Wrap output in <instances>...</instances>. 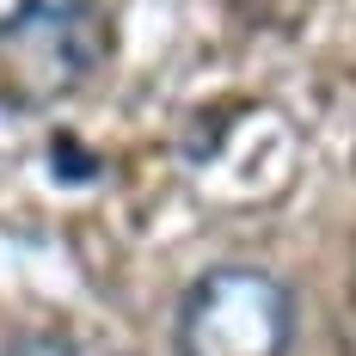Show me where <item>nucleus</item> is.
<instances>
[{
	"instance_id": "f257e3e1",
	"label": "nucleus",
	"mask_w": 356,
	"mask_h": 356,
	"mask_svg": "<svg viewBox=\"0 0 356 356\" xmlns=\"http://www.w3.org/2000/svg\"><path fill=\"white\" fill-rule=\"evenodd\" d=\"M295 295L264 264H215L178 295V356H289L295 350Z\"/></svg>"
},
{
	"instance_id": "f03ea898",
	"label": "nucleus",
	"mask_w": 356,
	"mask_h": 356,
	"mask_svg": "<svg viewBox=\"0 0 356 356\" xmlns=\"http://www.w3.org/2000/svg\"><path fill=\"white\" fill-rule=\"evenodd\" d=\"M0 43H43V49H56L62 74H74V68L92 62L86 49H74L68 37H56L49 13H43V0H0Z\"/></svg>"
},
{
	"instance_id": "7ed1b4c3",
	"label": "nucleus",
	"mask_w": 356,
	"mask_h": 356,
	"mask_svg": "<svg viewBox=\"0 0 356 356\" xmlns=\"http://www.w3.org/2000/svg\"><path fill=\"white\" fill-rule=\"evenodd\" d=\"M6 356H86V350L74 344L68 332H25V338H19Z\"/></svg>"
}]
</instances>
